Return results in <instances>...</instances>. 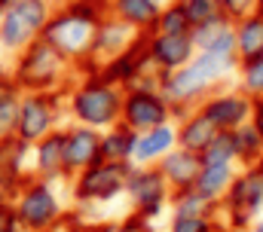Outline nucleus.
Returning a JSON list of instances; mask_svg holds the SVG:
<instances>
[{
	"instance_id": "f257e3e1",
	"label": "nucleus",
	"mask_w": 263,
	"mask_h": 232,
	"mask_svg": "<svg viewBox=\"0 0 263 232\" xmlns=\"http://www.w3.org/2000/svg\"><path fill=\"white\" fill-rule=\"evenodd\" d=\"M236 67H239L236 52H196L184 67L159 73V92L168 98L178 119L181 113L193 110L208 92L227 86L236 76Z\"/></svg>"
},
{
	"instance_id": "f03ea898",
	"label": "nucleus",
	"mask_w": 263,
	"mask_h": 232,
	"mask_svg": "<svg viewBox=\"0 0 263 232\" xmlns=\"http://www.w3.org/2000/svg\"><path fill=\"white\" fill-rule=\"evenodd\" d=\"M107 15L104 3L95 0H70L59 3V9H52L46 28H43V40H49L67 61L73 64H86L92 52V40H95V28L98 22Z\"/></svg>"
},
{
	"instance_id": "7ed1b4c3",
	"label": "nucleus",
	"mask_w": 263,
	"mask_h": 232,
	"mask_svg": "<svg viewBox=\"0 0 263 232\" xmlns=\"http://www.w3.org/2000/svg\"><path fill=\"white\" fill-rule=\"evenodd\" d=\"M120 107H123V89L104 80L98 70H89L80 80V86L70 89L67 101V110L80 125H92L98 131L120 122Z\"/></svg>"
},
{
	"instance_id": "20e7f679",
	"label": "nucleus",
	"mask_w": 263,
	"mask_h": 232,
	"mask_svg": "<svg viewBox=\"0 0 263 232\" xmlns=\"http://www.w3.org/2000/svg\"><path fill=\"white\" fill-rule=\"evenodd\" d=\"M73 61H67L49 40L37 37L31 40L15 64V86L18 89H28V92H55L65 86V73L70 70Z\"/></svg>"
},
{
	"instance_id": "39448f33",
	"label": "nucleus",
	"mask_w": 263,
	"mask_h": 232,
	"mask_svg": "<svg viewBox=\"0 0 263 232\" xmlns=\"http://www.w3.org/2000/svg\"><path fill=\"white\" fill-rule=\"evenodd\" d=\"M263 211V171L257 165H242L223 202H220V214H223V229L230 232H245L248 223Z\"/></svg>"
},
{
	"instance_id": "423d86ee",
	"label": "nucleus",
	"mask_w": 263,
	"mask_h": 232,
	"mask_svg": "<svg viewBox=\"0 0 263 232\" xmlns=\"http://www.w3.org/2000/svg\"><path fill=\"white\" fill-rule=\"evenodd\" d=\"M52 0H12L0 12V43L6 49H25L37 40L52 15Z\"/></svg>"
},
{
	"instance_id": "0eeeda50",
	"label": "nucleus",
	"mask_w": 263,
	"mask_h": 232,
	"mask_svg": "<svg viewBox=\"0 0 263 232\" xmlns=\"http://www.w3.org/2000/svg\"><path fill=\"white\" fill-rule=\"evenodd\" d=\"M175 119V107L168 98L159 92V83H135L123 89V107H120V122L129 125L132 131H144L162 122Z\"/></svg>"
},
{
	"instance_id": "6e6552de",
	"label": "nucleus",
	"mask_w": 263,
	"mask_h": 232,
	"mask_svg": "<svg viewBox=\"0 0 263 232\" xmlns=\"http://www.w3.org/2000/svg\"><path fill=\"white\" fill-rule=\"evenodd\" d=\"M132 162H107L98 159L95 165L83 168L73 174V199L83 205H101V202H114L126 192V180H129Z\"/></svg>"
},
{
	"instance_id": "1a4fd4ad",
	"label": "nucleus",
	"mask_w": 263,
	"mask_h": 232,
	"mask_svg": "<svg viewBox=\"0 0 263 232\" xmlns=\"http://www.w3.org/2000/svg\"><path fill=\"white\" fill-rule=\"evenodd\" d=\"M126 199L132 202V211L141 214L144 220H156L168 211V199L172 189L165 183L162 171L156 165H132L129 180H126Z\"/></svg>"
},
{
	"instance_id": "9d476101",
	"label": "nucleus",
	"mask_w": 263,
	"mask_h": 232,
	"mask_svg": "<svg viewBox=\"0 0 263 232\" xmlns=\"http://www.w3.org/2000/svg\"><path fill=\"white\" fill-rule=\"evenodd\" d=\"M15 217H18V226L28 232H46L65 211L59 205V196L52 192L49 180H28L25 186H18V196H15Z\"/></svg>"
},
{
	"instance_id": "9b49d317",
	"label": "nucleus",
	"mask_w": 263,
	"mask_h": 232,
	"mask_svg": "<svg viewBox=\"0 0 263 232\" xmlns=\"http://www.w3.org/2000/svg\"><path fill=\"white\" fill-rule=\"evenodd\" d=\"M59 122V101L52 92H28L18 101V116H15V128L12 138L25 141V144H37L43 134H49Z\"/></svg>"
},
{
	"instance_id": "f8f14e48",
	"label": "nucleus",
	"mask_w": 263,
	"mask_h": 232,
	"mask_svg": "<svg viewBox=\"0 0 263 232\" xmlns=\"http://www.w3.org/2000/svg\"><path fill=\"white\" fill-rule=\"evenodd\" d=\"M251 101L254 98L245 95L239 86H220V89L208 92L196 107L211 119L214 128L233 131V128H239V125H245L251 119Z\"/></svg>"
},
{
	"instance_id": "ddd939ff",
	"label": "nucleus",
	"mask_w": 263,
	"mask_h": 232,
	"mask_svg": "<svg viewBox=\"0 0 263 232\" xmlns=\"http://www.w3.org/2000/svg\"><path fill=\"white\" fill-rule=\"evenodd\" d=\"M144 52H147V61L159 73H168V70L184 67L190 58L196 55V46H193V37L190 34H159V31H147L144 34Z\"/></svg>"
},
{
	"instance_id": "4468645a",
	"label": "nucleus",
	"mask_w": 263,
	"mask_h": 232,
	"mask_svg": "<svg viewBox=\"0 0 263 232\" xmlns=\"http://www.w3.org/2000/svg\"><path fill=\"white\" fill-rule=\"evenodd\" d=\"M141 37V31H135L132 25L114 18V15H104L95 28V40H92V52H89V61L83 67L89 70H98L104 61H110L114 55H120L123 49H129L132 43Z\"/></svg>"
},
{
	"instance_id": "2eb2a0df",
	"label": "nucleus",
	"mask_w": 263,
	"mask_h": 232,
	"mask_svg": "<svg viewBox=\"0 0 263 232\" xmlns=\"http://www.w3.org/2000/svg\"><path fill=\"white\" fill-rule=\"evenodd\" d=\"M101 159V131L92 125H70L65 128V171L67 177Z\"/></svg>"
},
{
	"instance_id": "dca6fc26",
	"label": "nucleus",
	"mask_w": 263,
	"mask_h": 232,
	"mask_svg": "<svg viewBox=\"0 0 263 232\" xmlns=\"http://www.w3.org/2000/svg\"><path fill=\"white\" fill-rule=\"evenodd\" d=\"M196 52H236V34H233V18L220 9L211 18L199 22L190 28Z\"/></svg>"
},
{
	"instance_id": "f3484780",
	"label": "nucleus",
	"mask_w": 263,
	"mask_h": 232,
	"mask_svg": "<svg viewBox=\"0 0 263 232\" xmlns=\"http://www.w3.org/2000/svg\"><path fill=\"white\" fill-rule=\"evenodd\" d=\"M172 147H178V131H175V119L144 128L135 134V150H132V165H156Z\"/></svg>"
},
{
	"instance_id": "a211bd4d",
	"label": "nucleus",
	"mask_w": 263,
	"mask_h": 232,
	"mask_svg": "<svg viewBox=\"0 0 263 232\" xmlns=\"http://www.w3.org/2000/svg\"><path fill=\"white\" fill-rule=\"evenodd\" d=\"M156 168L162 171L172 192H181V189H190L196 183L199 171H202V156L193 153V150H184V147H172L156 162Z\"/></svg>"
},
{
	"instance_id": "6ab92c4d",
	"label": "nucleus",
	"mask_w": 263,
	"mask_h": 232,
	"mask_svg": "<svg viewBox=\"0 0 263 232\" xmlns=\"http://www.w3.org/2000/svg\"><path fill=\"white\" fill-rule=\"evenodd\" d=\"M34 159H37V171H40L43 180L67 177V171H65V128H52L49 134H43L34 144Z\"/></svg>"
},
{
	"instance_id": "aec40b11",
	"label": "nucleus",
	"mask_w": 263,
	"mask_h": 232,
	"mask_svg": "<svg viewBox=\"0 0 263 232\" xmlns=\"http://www.w3.org/2000/svg\"><path fill=\"white\" fill-rule=\"evenodd\" d=\"M175 131H178V147L202 153L208 147V141L214 138L217 128L211 125V119L202 113L199 107H193V110H187V113H181L175 119Z\"/></svg>"
},
{
	"instance_id": "412c9836",
	"label": "nucleus",
	"mask_w": 263,
	"mask_h": 232,
	"mask_svg": "<svg viewBox=\"0 0 263 232\" xmlns=\"http://www.w3.org/2000/svg\"><path fill=\"white\" fill-rule=\"evenodd\" d=\"M159 9H162V6H159L156 0H110V3H107V15H114V18L132 25V28L141 31V34L153 31Z\"/></svg>"
},
{
	"instance_id": "4be33fe9",
	"label": "nucleus",
	"mask_w": 263,
	"mask_h": 232,
	"mask_svg": "<svg viewBox=\"0 0 263 232\" xmlns=\"http://www.w3.org/2000/svg\"><path fill=\"white\" fill-rule=\"evenodd\" d=\"M236 171H239V165H211V162H202V171H199L193 189L202 192L208 202L220 205L223 196H227V189H230V183H233V177H236Z\"/></svg>"
},
{
	"instance_id": "5701e85b",
	"label": "nucleus",
	"mask_w": 263,
	"mask_h": 232,
	"mask_svg": "<svg viewBox=\"0 0 263 232\" xmlns=\"http://www.w3.org/2000/svg\"><path fill=\"white\" fill-rule=\"evenodd\" d=\"M233 34H236V55L239 61L263 52V15L260 12H245L242 18L233 22Z\"/></svg>"
},
{
	"instance_id": "b1692460",
	"label": "nucleus",
	"mask_w": 263,
	"mask_h": 232,
	"mask_svg": "<svg viewBox=\"0 0 263 232\" xmlns=\"http://www.w3.org/2000/svg\"><path fill=\"white\" fill-rule=\"evenodd\" d=\"M135 150V131L123 122H114L101 128V159L107 162H132Z\"/></svg>"
},
{
	"instance_id": "393cba45",
	"label": "nucleus",
	"mask_w": 263,
	"mask_h": 232,
	"mask_svg": "<svg viewBox=\"0 0 263 232\" xmlns=\"http://www.w3.org/2000/svg\"><path fill=\"white\" fill-rule=\"evenodd\" d=\"M217 211H220V205L208 202L193 186L181 189V192H172V199H168V214H181V217H217Z\"/></svg>"
},
{
	"instance_id": "a878e982",
	"label": "nucleus",
	"mask_w": 263,
	"mask_h": 232,
	"mask_svg": "<svg viewBox=\"0 0 263 232\" xmlns=\"http://www.w3.org/2000/svg\"><path fill=\"white\" fill-rule=\"evenodd\" d=\"M202 162H211V165H239V150H236V128L227 131V128H217L214 138L208 141V147L199 153Z\"/></svg>"
},
{
	"instance_id": "bb28decb",
	"label": "nucleus",
	"mask_w": 263,
	"mask_h": 232,
	"mask_svg": "<svg viewBox=\"0 0 263 232\" xmlns=\"http://www.w3.org/2000/svg\"><path fill=\"white\" fill-rule=\"evenodd\" d=\"M236 86L245 95H251V98L263 95V52L239 61V67H236Z\"/></svg>"
},
{
	"instance_id": "cd10ccee",
	"label": "nucleus",
	"mask_w": 263,
	"mask_h": 232,
	"mask_svg": "<svg viewBox=\"0 0 263 232\" xmlns=\"http://www.w3.org/2000/svg\"><path fill=\"white\" fill-rule=\"evenodd\" d=\"M236 150H239V165H254L263 156V138L251 122L236 128Z\"/></svg>"
},
{
	"instance_id": "c85d7f7f",
	"label": "nucleus",
	"mask_w": 263,
	"mask_h": 232,
	"mask_svg": "<svg viewBox=\"0 0 263 232\" xmlns=\"http://www.w3.org/2000/svg\"><path fill=\"white\" fill-rule=\"evenodd\" d=\"M190 28L193 25H190V18H187V12L181 9L178 0L165 3L156 15V25H153V31H159V34H190Z\"/></svg>"
},
{
	"instance_id": "c756f323",
	"label": "nucleus",
	"mask_w": 263,
	"mask_h": 232,
	"mask_svg": "<svg viewBox=\"0 0 263 232\" xmlns=\"http://www.w3.org/2000/svg\"><path fill=\"white\" fill-rule=\"evenodd\" d=\"M18 86L15 83H0V138L12 134L15 128V116H18Z\"/></svg>"
},
{
	"instance_id": "7c9ffc66",
	"label": "nucleus",
	"mask_w": 263,
	"mask_h": 232,
	"mask_svg": "<svg viewBox=\"0 0 263 232\" xmlns=\"http://www.w3.org/2000/svg\"><path fill=\"white\" fill-rule=\"evenodd\" d=\"M217 217H181L168 214V232H217Z\"/></svg>"
},
{
	"instance_id": "2f4dec72",
	"label": "nucleus",
	"mask_w": 263,
	"mask_h": 232,
	"mask_svg": "<svg viewBox=\"0 0 263 232\" xmlns=\"http://www.w3.org/2000/svg\"><path fill=\"white\" fill-rule=\"evenodd\" d=\"M178 3H181V9L187 12L190 25H199V22L211 18L214 12H220V3H217V0H178Z\"/></svg>"
},
{
	"instance_id": "473e14b6",
	"label": "nucleus",
	"mask_w": 263,
	"mask_h": 232,
	"mask_svg": "<svg viewBox=\"0 0 263 232\" xmlns=\"http://www.w3.org/2000/svg\"><path fill=\"white\" fill-rule=\"evenodd\" d=\"M107 232H150V220H144L141 214L132 211V217H126V220L107 223Z\"/></svg>"
},
{
	"instance_id": "72a5a7b5",
	"label": "nucleus",
	"mask_w": 263,
	"mask_h": 232,
	"mask_svg": "<svg viewBox=\"0 0 263 232\" xmlns=\"http://www.w3.org/2000/svg\"><path fill=\"white\" fill-rule=\"evenodd\" d=\"M18 217H15V208L12 202H0V232H18Z\"/></svg>"
},
{
	"instance_id": "f704fd0d",
	"label": "nucleus",
	"mask_w": 263,
	"mask_h": 232,
	"mask_svg": "<svg viewBox=\"0 0 263 232\" xmlns=\"http://www.w3.org/2000/svg\"><path fill=\"white\" fill-rule=\"evenodd\" d=\"M254 128H257V134L263 138V95H257L254 101H251V119H248Z\"/></svg>"
},
{
	"instance_id": "c9c22d12",
	"label": "nucleus",
	"mask_w": 263,
	"mask_h": 232,
	"mask_svg": "<svg viewBox=\"0 0 263 232\" xmlns=\"http://www.w3.org/2000/svg\"><path fill=\"white\" fill-rule=\"evenodd\" d=\"M245 232H263V211L251 220V223H248V229H245Z\"/></svg>"
},
{
	"instance_id": "e433bc0d",
	"label": "nucleus",
	"mask_w": 263,
	"mask_h": 232,
	"mask_svg": "<svg viewBox=\"0 0 263 232\" xmlns=\"http://www.w3.org/2000/svg\"><path fill=\"white\" fill-rule=\"evenodd\" d=\"M254 12H260L263 15V0H254Z\"/></svg>"
},
{
	"instance_id": "4c0bfd02",
	"label": "nucleus",
	"mask_w": 263,
	"mask_h": 232,
	"mask_svg": "<svg viewBox=\"0 0 263 232\" xmlns=\"http://www.w3.org/2000/svg\"><path fill=\"white\" fill-rule=\"evenodd\" d=\"M156 3H159V6H165V3H175V0H156Z\"/></svg>"
},
{
	"instance_id": "58836bf2",
	"label": "nucleus",
	"mask_w": 263,
	"mask_h": 232,
	"mask_svg": "<svg viewBox=\"0 0 263 232\" xmlns=\"http://www.w3.org/2000/svg\"><path fill=\"white\" fill-rule=\"evenodd\" d=\"M95 3H104V6H107V3H110V0H95Z\"/></svg>"
},
{
	"instance_id": "ea45409f",
	"label": "nucleus",
	"mask_w": 263,
	"mask_h": 232,
	"mask_svg": "<svg viewBox=\"0 0 263 232\" xmlns=\"http://www.w3.org/2000/svg\"><path fill=\"white\" fill-rule=\"evenodd\" d=\"M0 83H3V70H0Z\"/></svg>"
},
{
	"instance_id": "a19ab883",
	"label": "nucleus",
	"mask_w": 263,
	"mask_h": 232,
	"mask_svg": "<svg viewBox=\"0 0 263 232\" xmlns=\"http://www.w3.org/2000/svg\"><path fill=\"white\" fill-rule=\"evenodd\" d=\"M59 3H70V0H59Z\"/></svg>"
},
{
	"instance_id": "79ce46f5",
	"label": "nucleus",
	"mask_w": 263,
	"mask_h": 232,
	"mask_svg": "<svg viewBox=\"0 0 263 232\" xmlns=\"http://www.w3.org/2000/svg\"><path fill=\"white\" fill-rule=\"evenodd\" d=\"M217 3H223V0H217Z\"/></svg>"
}]
</instances>
